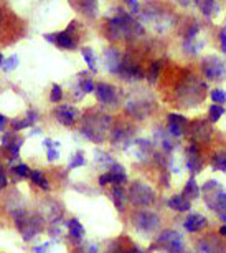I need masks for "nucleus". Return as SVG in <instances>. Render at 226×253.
<instances>
[{"label": "nucleus", "mask_w": 226, "mask_h": 253, "mask_svg": "<svg viewBox=\"0 0 226 253\" xmlns=\"http://www.w3.org/2000/svg\"><path fill=\"white\" fill-rule=\"evenodd\" d=\"M155 111V99H153L152 93H131L127 96L126 101V113L134 119H142L149 118Z\"/></svg>", "instance_id": "39448f33"}, {"label": "nucleus", "mask_w": 226, "mask_h": 253, "mask_svg": "<svg viewBox=\"0 0 226 253\" xmlns=\"http://www.w3.org/2000/svg\"><path fill=\"white\" fill-rule=\"evenodd\" d=\"M174 2H177L179 3V5H182V7H188L191 2H193V0H174Z\"/></svg>", "instance_id": "4d7b16f0"}, {"label": "nucleus", "mask_w": 226, "mask_h": 253, "mask_svg": "<svg viewBox=\"0 0 226 253\" xmlns=\"http://www.w3.org/2000/svg\"><path fill=\"white\" fill-rule=\"evenodd\" d=\"M94 94L98 98V101L106 108H117L124 103L126 93L116 84L106 83V81H99L94 88Z\"/></svg>", "instance_id": "1a4fd4ad"}, {"label": "nucleus", "mask_w": 226, "mask_h": 253, "mask_svg": "<svg viewBox=\"0 0 226 253\" xmlns=\"http://www.w3.org/2000/svg\"><path fill=\"white\" fill-rule=\"evenodd\" d=\"M127 180L129 177H127L126 167L116 162L108 172L99 175L98 184H99V187H108V185H124V184H127Z\"/></svg>", "instance_id": "dca6fc26"}, {"label": "nucleus", "mask_w": 226, "mask_h": 253, "mask_svg": "<svg viewBox=\"0 0 226 253\" xmlns=\"http://www.w3.org/2000/svg\"><path fill=\"white\" fill-rule=\"evenodd\" d=\"M220 46H221V51L226 55V28H221V32H220Z\"/></svg>", "instance_id": "864d4df0"}, {"label": "nucleus", "mask_w": 226, "mask_h": 253, "mask_svg": "<svg viewBox=\"0 0 226 253\" xmlns=\"http://www.w3.org/2000/svg\"><path fill=\"white\" fill-rule=\"evenodd\" d=\"M165 205L168 209L175 210V212H190L191 209V202L184 194H175L172 197H168L165 200Z\"/></svg>", "instance_id": "a878e982"}, {"label": "nucleus", "mask_w": 226, "mask_h": 253, "mask_svg": "<svg viewBox=\"0 0 226 253\" xmlns=\"http://www.w3.org/2000/svg\"><path fill=\"white\" fill-rule=\"evenodd\" d=\"M0 25H2V13H0Z\"/></svg>", "instance_id": "680f3d73"}, {"label": "nucleus", "mask_w": 226, "mask_h": 253, "mask_svg": "<svg viewBox=\"0 0 226 253\" xmlns=\"http://www.w3.org/2000/svg\"><path fill=\"white\" fill-rule=\"evenodd\" d=\"M79 28V22L73 20L66 27V30L63 32H56V33H45V40L50 43L56 45L58 48L63 50H75L79 43V37L76 35Z\"/></svg>", "instance_id": "9d476101"}, {"label": "nucleus", "mask_w": 226, "mask_h": 253, "mask_svg": "<svg viewBox=\"0 0 226 253\" xmlns=\"http://www.w3.org/2000/svg\"><path fill=\"white\" fill-rule=\"evenodd\" d=\"M111 144L117 149H127L134 144L136 141V126L129 121H117L116 124H113V129L109 134Z\"/></svg>", "instance_id": "6e6552de"}, {"label": "nucleus", "mask_w": 226, "mask_h": 253, "mask_svg": "<svg viewBox=\"0 0 226 253\" xmlns=\"http://www.w3.org/2000/svg\"><path fill=\"white\" fill-rule=\"evenodd\" d=\"M86 162H88V159H86L84 151L83 149H78L73 156L70 157V161H68V170H73V169H78V167H83V166H86Z\"/></svg>", "instance_id": "58836bf2"}, {"label": "nucleus", "mask_w": 226, "mask_h": 253, "mask_svg": "<svg viewBox=\"0 0 226 253\" xmlns=\"http://www.w3.org/2000/svg\"><path fill=\"white\" fill-rule=\"evenodd\" d=\"M184 51L188 55H196L203 46V42H198L196 38H191V40H184Z\"/></svg>", "instance_id": "a19ab883"}, {"label": "nucleus", "mask_w": 226, "mask_h": 253, "mask_svg": "<svg viewBox=\"0 0 226 253\" xmlns=\"http://www.w3.org/2000/svg\"><path fill=\"white\" fill-rule=\"evenodd\" d=\"M210 98L211 101H213V104H223L226 103V91L225 89H213V91L210 93Z\"/></svg>", "instance_id": "a18cd8bd"}, {"label": "nucleus", "mask_w": 226, "mask_h": 253, "mask_svg": "<svg viewBox=\"0 0 226 253\" xmlns=\"http://www.w3.org/2000/svg\"><path fill=\"white\" fill-rule=\"evenodd\" d=\"M7 123H8V119H7L5 116H3V114H0V132H2L3 129H5Z\"/></svg>", "instance_id": "6e6d98bb"}, {"label": "nucleus", "mask_w": 226, "mask_h": 253, "mask_svg": "<svg viewBox=\"0 0 226 253\" xmlns=\"http://www.w3.org/2000/svg\"><path fill=\"white\" fill-rule=\"evenodd\" d=\"M30 180L33 185H37L38 189L41 190H51V182L48 180V177L45 175V172L40 169H33L30 172Z\"/></svg>", "instance_id": "7c9ffc66"}, {"label": "nucleus", "mask_w": 226, "mask_h": 253, "mask_svg": "<svg viewBox=\"0 0 226 253\" xmlns=\"http://www.w3.org/2000/svg\"><path fill=\"white\" fill-rule=\"evenodd\" d=\"M182 194H184L185 197L190 200V202H193V200H196V199L200 197L201 187L198 185V182H196V179H195V177H190L188 180H187V182H185V187H184V190H182Z\"/></svg>", "instance_id": "c756f323"}, {"label": "nucleus", "mask_w": 226, "mask_h": 253, "mask_svg": "<svg viewBox=\"0 0 226 253\" xmlns=\"http://www.w3.org/2000/svg\"><path fill=\"white\" fill-rule=\"evenodd\" d=\"M205 204L206 207L210 210H213L215 213H218V215H226V190L223 192H218L213 197H208L205 199Z\"/></svg>", "instance_id": "393cba45"}, {"label": "nucleus", "mask_w": 226, "mask_h": 253, "mask_svg": "<svg viewBox=\"0 0 226 253\" xmlns=\"http://www.w3.org/2000/svg\"><path fill=\"white\" fill-rule=\"evenodd\" d=\"M188 119L184 114L179 113H168L167 114V132L175 139H180L182 136L187 134V127H188Z\"/></svg>", "instance_id": "a211bd4d"}, {"label": "nucleus", "mask_w": 226, "mask_h": 253, "mask_svg": "<svg viewBox=\"0 0 226 253\" xmlns=\"http://www.w3.org/2000/svg\"><path fill=\"white\" fill-rule=\"evenodd\" d=\"M206 89L208 84L205 81H201L195 73L185 70L174 88V101L177 106L191 109L203 101Z\"/></svg>", "instance_id": "f257e3e1"}, {"label": "nucleus", "mask_w": 226, "mask_h": 253, "mask_svg": "<svg viewBox=\"0 0 226 253\" xmlns=\"http://www.w3.org/2000/svg\"><path fill=\"white\" fill-rule=\"evenodd\" d=\"M0 166H2V164H0Z\"/></svg>", "instance_id": "e2e57ef3"}, {"label": "nucleus", "mask_w": 226, "mask_h": 253, "mask_svg": "<svg viewBox=\"0 0 226 253\" xmlns=\"http://www.w3.org/2000/svg\"><path fill=\"white\" fill-rule=\"evenodd\" d=\"M60 240L58 238H51L41 245H35L33 247V253H58L60 250Z\"/></svg>", "instance_id": "f704fd0d"}, {"label": "nucleus", "mask_w": 226, "mask_h": 253, "mask_svg": "<svg viewBox=\"0 0 226 253\" xmlns=\"http://www.w3.org/2000/svg\"><path fill=\"white\" fill-rule=\"evenodd\" d=\"M211 169L218 172H226V151H216L210 159Z\"/></svg>", "instance_id": "72a5a7b5"}, {"label": "nucleus", "mask_w": 226, "mask_h": 253, "mask_svg": "<svg viewBox=\"0 0 226 253\" xmlns=\"http://www.w3.org/2000/svg\"><path fill=\"white\" fill-rule=\"evenodd\" d=\"M18 63H20L18 56H17V55H10L7 60H3L2 68H3V71H12V70H15V68H17Z\"/></svg>", "instance_id": "de8ad7c7"}, {"label": "nucleus", "mask_w": 226, "mask_h": 253, "mask_svg": "<svg viewBox=\"0 0 226 253\" xmlns=\"http://www.w3.org/2000/svg\"><path fill=\"white\" fill-rule=\"evenodd\" d=\"M124 2H126V5L129 7L131 13H139V12H141V3H139V0H124Z\"/></svg>", "instance_id": "3c124183"}, {"label": "nucleus", "mask_w": 226, "mask_h": 253, "mask_svg": "<svg viewBox=\"0 0 226 253\" xmlns=\"http://www.w3.org/2000/svg\"><path fill=\"white\" fill-rule=\"evenodd\" d=\"M151 252L158 253H187L185 237L175 228H165L152 242Z\"/></svg>", "instance_id": "20e7f679"}, {"label": "nucleus", "mask_w": 226, "mask_h": 253, "mask_svg": "<svg viewBox=\"0 0 226 253\" xmlns=\"http://www.w3.org/2000/svg\"><path fill=\"white\" fill-rule=\"evenodd\" d=\"M113 116L108 113L101 111V109H91L86 111L81 118L79 124V134L94 144H103L111 134L113 129Z\"/></svg>", "instance_id": "f03ea898"}, {"label": "nucleus", "mask_w": 226, "mask_h": 253, "mask_svg": "<svg viewBox=\"0 0 226 253\" xmlns=\"http://www.w3.org/2000/svg\"><path fill=\"white\" fill-rule=\"evenodd\" d=\"M94 161H96V164H98V166H103L108 170L117 162L113 156L109 154V152H106L103 149H96L94 151Z\"/></svg>", "instance_id": "473e14b6"}, {"label": "nucleus", "mask_w": 226, "mask_h": 253, "mask_svg": "<svg viewBox=\"0 0 226 253\" xmlns=\"http://www.w3.org/2000/svg\"><path fill=\"white\" fill-rule=\"evenodd\" d=\"M117 76L122 81L134 83V81H141L142 78H146V71L142 70L137 60H134L132 56H126V58H122V63L119 66Z\"/></svg>", "instance_id": "2eb2a0df"}, {"label": "nucleus", "mask_w": 226, "mask_h": 253, "mask_svg": "<svg viewBox=\"0 0 226 253\" xmlns=\"http://www.w3.org/2000/svg\"><path fill=\"white\" fill-rule=\"evenodd\" d=\"M131 225L142 235H152L162 227V217L152 210L141 209L131 215Z\"/></svg>", "instance_id": "0eeeda50"}, {"label": "nucleus", "mask_w": 226, "mask_h": 253, "mask_svg": "<svg viewBox=\"0 0 226 253\" xmlns=\"http://www.w3.org/2000/svg\"><path fill=\"white\" fill-rule=\"evenodd\" d=\"M220 218H221V220H223V222H225V223H226V215H221V217H220Z\"/></svg>", "instance_id": "052dcab7"}, {"label": "nucleus", "mask_w": 226, "mask_h": 253, "mask_svg": "<svg viewBox=\"0 0 226 253\" xmlns=\"http://www.w3.org/2000/svg\"><path fill=\"white\" fill-rule=\"evenodd\" d=\"M223 114H225V108L221 106V104H211V106L208 108V121L211 124L218 123Z\"/></svg>", "instance_id": "37998d69"}, {"label": "nucleus", "mask_w": 226, "mask_h": 253, "mask_svg": "<svg viewBox=\"0 0 226 253\" xmlns=\"http://www.w3.org/2000/svg\"><path fill=\"white\" fill-rule=\"evenodd\" d=\"M187 136H190L191 142L196 144H208L213 137V127L208 119H193L188 123L187 127Z\"/></svg>", "instance_id": "f8f14e48"}, {"label": "nucleus", "mask_w": 226, "mask_h": 253, "mask_svg": "<svg viewBox=\"0 0 226 253\" xmlns=\"http://www.w3.org/2000/svg\"><path fill=\"white\" fill-rule=\"evenodd\" d=\"M111 200H113L114 207H116L121 213H124L126 212L127 204H129L127 190L124 189L122 185H113V189H111Z\"/></svg>", "instance_id": "b1692460"}, {"label": "nucleus", "mask_w": 226, "mask_h": 253, "mask_svg": "<svg viewBox=\"0 0 226 253\" xmlns=\"http://www.w3.org/2000/svg\"><path fill=\"white\" fill-rule=\"evenodd\" d=\"M163 68V60H155L152 61L151 66H149L147 73H146V80L149 81L151 84H155L157 80H158V75H160V71Z\"/></svg>", "instance_id": "c9c22d12"}, {"label": "nucleus", "mask_w": 226, "mask_h": 253, "mask_svg": "<svg viewBox=\"0 0 226 253\" xmlns=\"http://www.w3.org/2000/svg\"><path fill=\"white\" fill-rule=\"evenodd\" d=\"M2 63H3V56H2V53H0V66H2Z\"/></svg>", "instance_id": "bf43d9fd"}, {"label": "nucleus", "mask_w": 226, "mask_h": 253, "mask_svg": "<svg viewBox=\"0 0 226 253\" xmlns=\"http://www.w3.org/2000/svg\"><path fill=\"white\" fill-rule=\"evenodd\" d=\"M27 119H30V123L32 124H35L37 121H38V118H40V114H38V111H35V109H28L27 111V116H25Z\"/></svg>", "instance_id": "603ef678"}, {"label": "nucleus", "mask_w": 226, "mask_h": 253, "mask_svg": "<svg viewBox=\"0 0 226 253\" xmlns=\"http://www.w3.org/2000/svg\"><path fill=\"white\" fill-rule=\"evenodd\" d=\"M30 172H32V169L27 164H23V162H18V164H12L10 166V174L17 180L30 179Z\"/></svg>", "instance_id": "e433bc0d"}, {"label": "nucleus", "mask_w": 226, "mask_h": 253, "mask_svg": "<svg viewBox=\"0 0 226 253\" xmlns=\"http://www.w3.org/2000/svg\"><path fill=\"white\" fill-rule=\"evenodd\" d=\"M201 73L208 81H223L226 80V61L216 55H208L201 60Z\"/></svg>", "instance_id": "9b49d317"}, {"label": "nucleus", "mask_w": 226, "mask_h": 253, "mask_svg": "<svg viewBox=\"0 0 226 253\" xmlns=\"http://www.w3.org/2000/svg\"><path fill=\"white\" fill-rule=\"evenodd\" d=\"M43 205H45V210H43V213H48V218H50V222L56 223V222L63 220L65 207L58 202V200H56V199H46Z\"/></svg>", "instance_id": "5701e85b"}, {"label": "nucleus", "mask_w": 226, "mask_h": 253, "mask_svg": "<svg viewBox=\"0 0 226 253\" xmlns=\"http://www.w3.org/2000/svg\"><path fill=\"white\" fill-rule=\"evenodd\" d=\"M23 146V137L17 136L15 131H7L2 134V139H0V151L7 156V162L8 166L15 164V161L20 156V149Z\"/></svg>", "instance_id": "ddd939ff"}, {"label": "nucleus", "mask_w": 226, "mask_h": 253, "mask_svg": "<svg viewBox=\"0 0 226 253\" xmlns=\"http://www.w3.org/2000/svg\"><path fill=\"white\" fill-rule=\"evenodd\" d=\"M196 7L200 8L201 13L206 17V18H211L215 15H218L220 12V2L218 0H195Z\"/></svg>", "instance_id": "cd10ccee"}, {"label": "nucleus", "mask_w": 226, "mask_h": 253, "mask_svg": "<svg viewBox=\"0 0 226 253\" xmlns=\"http://www.w3.org/2000/svg\"><path fill=\"white\" fill-rule=\"evenodd\" d=\"M43 146H45L48 162H56V161L60 159V147H61V142L60 141L45 139V141H43Z\"/></svg>", "instance_id": "2f4dec72"}, {"label": "nucleus", "mask_w": 226, "mask_h": 253, "mask_svg": "<svg viewBox=\"0 0 226 253\" xmlns=\"http://www.w3.org/2000/svg\"><path fill=\"white\" fill-rule=\"evenodd\" d=\"M10 126H12V131L20 132V131H23V129H27V127L33 126V124L30 123V119H27V118H18V119H13V121H10Z\"/></svg>", "instance_id": "c03bdc74"}, {"label": "nucleus", "mask_w": 226, "mask_h": 253, "mask_svg": "<svg viewBox=\"0 0 226 253\" xmlns=\"http://www.w3.org/2000/svg\"><path fill=\"white\" fill-rule=\"evenodd\" d=\"M48 232H50V235H53V237H58V235H61V233H63V228L53 225V227L48 228Z\"/></svg>", "instance_id": "5fc2aeb1"}, {"label": "nucleus", "mask_w": 226, "mask_h": 253, "mask_svg": "<svg viewBox=\"0 0 226 253\" xmlns=\"http://www.w3.org/2000/svg\"><path fill=\"white\" fill-rule=\"evenodd\" d=\"M185 167L191 177L198 175L201 170H203V167H205L203 152H201L200 144H196V142H190V144L185 147Z\"/></svg>", "instance_id": "4468645a"}, {"label": "nucleus", "mask_w": 226, "mask_h": 253, "mask_svg": "<svg viewBox=\"0 0 226 253\" xmlns=\"http://www.w3.org/2000/svg\"><path fill=\"white\" fill-rule=\"evenodd\" d=\"M127 200L129 204L139 209H147L157 202V192L151 185L136 180L127 187Z\"/></svg>", "instance_id": "423d86ee"}, {"label": "nucleus", "mask_w": 226, "mask_h": 253, "mask_svg": "<svg viewBox=\"0 0 226 253\" xmlns=\"http://www.w3.org/2000/svg\"><path fill=\"white\" fill-rule=\"evenodd\" d=\"M86 75H89V71H83V73H79V75H78V78H79V81H78V88H79L84 94H88V93H93V91H94L96 83L89 78V76H86Z\"/></svg>", "instance_id": "4c0bfd02"}, {"label": "nucleus", "mask_w": 226, "mask_h": 253, "mask_svg": "<svg viewBox=\"0 0 226 253\" xmlns=\"http://www.w3.org/2000/svg\"><path fill=\"white\" fill-rule=\"evenodd\" d=\"M170 170L163 169L160 170V174H158V185H160L162 189H170Z\"/></svg>", "instance_id": "09e8293b"}, {"label": "nucleus", "mask_w": 226, "mask_h": 253, "mask_svg": "<svg viewBox=\"0 0 226 253\" xmlns=\"http://www.w3.org/2000/svg\"><path fill=\"white\" fill-rule=\"evenodd\" d=\"M81 53H83V58L86 61V65H88V71H91V73H96V71H98V63H96V55H94L93 48L84 46V48L81 50Z\"/></svg>", "instance_id": "ea45409f"}, {"label": "nucleus", "mask_w": 226, "mask_h": 253, "mask_svg": "<svg viewBox=\"0 0 226 253\" xmlns=\"http://www.w3.org/2000/svg\"><path fill=\"white\" fill-rule=\"evenodd\" d=\"M208 227V218L200 212H190L184 220V228L188 233H198Z\"/></svg>", "instance_id": "aec40b11"}, {"label": "nucleus", "mask_w": 226, "mask_h": 253, "mask_svg": "<svg viewBox=\"0 0 226 253\" xmlns=\"http://www.w3.org/2000/svg\"><path fill=\"white\" fill-rule=\"evenodd\" d=\"M66 230H68V240L71 243H75V247L79 245L81 242H84V235H86L84 227L81 225V222L76 217L70 218L66 222Z\"/></svg>", "instance_id": "4be33fe9"}, {"label": "nucleus", "mask_w": 226, "mask_h": 253, "mask_svg": "<svg viewBox=\"0 0 226 253\" xmlns=\"http://www.w3.org/2000/svg\"><path fill=\"white\" fill-rule=\"evenodd\" d=\"M50 101L53 103H60L63 101V88L60 86V84H53L51 86V91H50Z\"/></svg>", "instance_id": "49530a36"}, {"label": "nucleus", "mask_w": 226, "mask_h": 253, "mask_svg": "<svg viewBox=\"0 0 226 253\" xmlns=\"http://www.w3.org/2000/svg\"><path fill=\"white\" fill-rule=\"evenodd\" d=\"M53 116H55V119L60 124L71 127V126H75L76 121L79 119L81 113L78 108L71 106V104H60V106H56L53 109Z\"/></svg>", "instance_id": "6ab92c4d"}, {"label": "nucleus", "mask_w": 226, "mask_h": 253, "mask_svg": "<svg viewBox=\"0 0 226 253\" xmlns=\"http://www.w3.org/2000/svg\"><path fill=\"white\" fill-rule=\"evenodd\" d=\"M218 233H220V235H221V237H226V223H225V225H223V227H220V230H218Z\"/></svg>", "instance_id": "13d9d810"}, {"label": "nucleus", "mask_w": 226, "mask_h": 253, "mask_svg": "<svg viewBox=\"0 0 226 253\" xmlns=\"http://www.w3.org/2000/svg\"><path fill=\"white\" fill-rule=\"evenodd\" d=\"M8 187V179H7V170L3 166H0V190Z\"/></svg>", "instance_id": "8fccbe9b"}, {"label": "nucleus", "mask_w": 226, "mask_h": 253, "mask_svg": "<svg viewBox=\"0 0 226 253\" xmlns=\"http://www.w3.org/2000/svg\"><path fill=\"white\" fill-rule=\"evenodd\" d=\"M75 7L79 13H83L88 18L98 17V0H76Z\"/></svg>", "instance_id": "bb28decb"}, {"label": "nucleus", "mask_w": 226, "mask_h": 253, "mask_svg": "<svg viewBox=\"0 0 226 253\" xmlns=\"http://www.w3.org/2000/svg\"><path fill=\"white\" fill-rule=\"evenodd\" d=\"M195 253H226V242L211 233L196 242Z\"/></svg>", "instance_id": "f3484780"}, {"label": "nucleus", "mask_w": 226, "mask_h": 253, "mask_svg": "<svg viewBox=\"0 0 226 253\" xmlns=\"http://www.w3.org/2000/svg\"><path fill=\"white\" fill-rule=\"evenodd\" d=\"M116 243L121 253H149L142 247H139L137 243H134L129 237H119L116 238Z\"/></svg>", "instance_id": "c85d7f7f"}, {"label": "nucleus", "mask_w": 226, "mask_h": 253, "mask_svg": "<svg viewBox=\"0 0 226 253\" xmlns=\"http://www.w3.org/2000/svg\"><path fill=\"white\" fill-rule=\"evenodd\" d=\"M75 253H99V245L94 242H81L75 247Z\"/></svg>", "instance_id": "79ce46f5"}, {"label": "nucleus", "mask_w": 226, "mask_h": 253, "mask_svg": "<svg viewBox=\"0 0 226 253\" xmlns=\"http://www.w3.org/2000/svg\"><path fill=\"white\" fill-rule=\"evenodd\" d=\"M142 33L144 28L141 23L126 12H121L119 15L108 18V23H106V37L111 42L134 40V38L141 37Z\"/></svg>", "instance_id": "7ed1b4c3"}, {"label": "nucleus", "mask_w": 226, "mask_h": 253, "mask_svg": "<svg viewBox=\"0 0 226 253\" xmlns=\"http://www.w3.org/2000/svg\"><path fill=\"white\" fill-rule=\"evenodd\" d=\"M122 58L124 56L121 55V51H119L116 46H108V48L104 50V65H106V68L109 70V73L117 75L119 66L122 63Z\"/></svg>", "instance_id": "412c9836"}]
</instances>
